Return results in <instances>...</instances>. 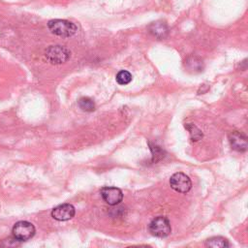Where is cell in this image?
I'll return each mask as SVG.
<instances>
[{"label": "cell", "instance_id": "6da1fadb", "mask_svg": "<svg viewBox=\"0 0 248 248\" xmlns=\"http://www.w3.org/2000/svg\"><path fill=\"white\" fill-rule=\"evenodd\" d=\"M50 32L62 38H69L76 34L78 28L75 23L66 19H51L47 23Z\"/></svg>", "mask_w": 248, "mask_h": 248}, {"label": "cell", "instance_id": "7a4b0ae2", "mask_svg": "<svg viewBox=\"0 0 248 248\" xmlns=\"http://www.w3.org/2000/svg\"><path fill=\"white\" fill-rule=\"evenodd\" d=\"M45 56L49 63L59 65L69 60L71 52L67 47L60 45H56L48 46L45 51Z\"/></svg>", "mask_w": 248, "mask_h": 248}, {"label": "cell", "instance_id": "3957f363", "mask_svg": "<svg viewBox=\"0 0 248 248\" xmlns=\"http://www.w3.org/2000/svg\"><path fill=\"white\" fill-rule=\"evenodd\" d=\"M148 229L150 233L156 237H166L170 233L171 231L170 221L163 216L154 218L150 222Z\"/></svg>", "mask_w": 248, "mask_h": 248}, {"label": "cell", "instance_id": "277c9868", "mask_svg": "<svg viewBox=\"0 0 248 248\" xmlns=\"http://www.w3.org/2000/svg\"><path fill=\"white\" fill-rule=\"evenodd\" d=\"M35 234V227L27 221H19L13 228V235L18 241H26Z\"/></svg>", "mask_w": 248, "mask_h": 248}, {"label": "cell", "instance_id": "5b68a950", "mask_svg": "<svg viewBox=\"0 0 248 248\" xmlns=\"http://www.w3.org/2000/svg\"><path fill=\"white\" fill-rule=\"evenodd\" d=\"M170 187L178 193L186 194L192 187L191 179L183 172H175L170 178Z\"/></svg>", "mask_w": 248, "mask_h": 248}, {"label": "cell", "instance_id": "8992f818", "mask_svg": "<svg viewBox=\"0 0 248 248\" xmlns=\"http://www.w3.org/2000/svg\"><path fill=\"white\" fill-rule=\"evenodd\" d=\"M101 196L109 205H116L123 199L122 191L116 187H103L101 189Z\"/></svg>", "mask_w": 248, "mask_h": 248}, {"label": "cell", "instance_id": "52a82bcc", "mask_svg": "<svg viewBox=\"0 0 248 248\" xmlns=\"http://www.w3.org/2000/svg\"><path fill=\"white\" fill-rule=\"evenodd\" d=\"M75 207L70 203L59 204L51 211V216L57 221H67L75 216Z\"/></svg>", "mask_w": 248, "mask_h": 248}, {"label": "cell", "instance_id": "ba28073f", "mask_svg": "<svg viewBox=\"0 0 248 248\" xmlns=\"http://www.w3.org/2000/svg\"><path fill=\"white\" fill-rule=\"evenodd\" d=\"M230 142L232 148L237 151H245L247 149L246 138L238 132H232L230 135Z\"/></svg>", "mask_w": 248, "mask_h": 248}, {"label": "cell", "instance_id": "9c48e42d", "mask_svg": "<svg viewBox=\"0 0 248 248\" xmlns=\"http://www.w3.org/2000/svg\"><path fill=\"white\" fill-rule=\"evenodd\" d=\"M149 32L155 36L158 39H164L167 37L168 33H169V28L168 25L164 22V21H155L152 22L149 27Z\"/></svg>", "mask_w": 248, "mask_h": 248}, {"label": "cell", "instance_id": "30bf717a", "mask_svg": "<svg viewBox=\"0 0 248 248\" xmlns=\"http://www.w3.org/2000/svg\"><path fill=\"white\" fill-rule=\"evenodd\" d=\"M205 246L207 247H214V248H224L229 246V242L226 238L222 236H213L211 238H208L205 241Z\"/></svg>", "mask_w": 248, "mask_h": 248}, {"label": "cell", "instance_id": "8fae6325", "mask_svg": "<svg viewBox=\"0 0 248 248\" xmlns=\"http://www.w3.org/2000/svg\"><path fill=\"white\" fill-rule=\"evenodd\" d=\"M78 107L83 111H93L95 109V103L88 97H82L78 100Z\"/></svg>", "mask_w": 248, "mask_h": 248}, {"label": "cell", "instance_id": "7c38bea8", "mask_svg": "<svg viewBox=\"0 0 248 248\" xmlns=\"http://www.w3.org/2000/svg\"><path fill=\"white\" fill-rule=\"evenodd\" d=\"M115 79H116L118 84L126 85V84H128L132 81V75L130 74V72L122 70V71H119L117 73Z\"/></svg>", "mask_w": 248, "mask_h": 248}]
</instances>
